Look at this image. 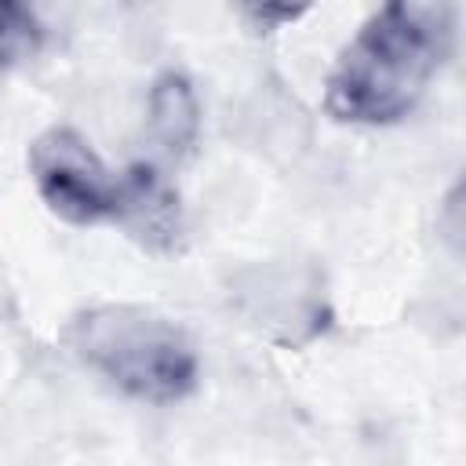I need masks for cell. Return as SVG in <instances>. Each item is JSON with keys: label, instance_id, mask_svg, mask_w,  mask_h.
<instances>
[{"label": "cell", "instance_id": "7a4b0ae2", "mask_svg": "<svg viewBox=\"0 0 466 466\" xmlns=\"http://www.w3.org/2000/svg\"><path fill=\"white\" fill-rule=\"evenodd\" d=\"M62 342L84 368L149 404L182 400L200 375L189 335L146 306L106 302L80 309L62 328Z\"/></svg>", "mask_w": 466, "mask_h": 466}, {"label": "cell", "instance_id": "5b68a950", "mask_svg": "<svg viewBox=\"0 0 466 466\" xmlns=\"http://www.w3.org/2000/svg\"><path fill=\"white\" fill-rule=\"evenodd\" d=\"M149 135L160 149L171 157H182L193 149L200 135V106L193 95V84L182 73H160L149 87Z\"/></svg>", "mask_w": 466, "mask_h": 466}, {"label": "cell", "instance_id": "52a82bcc", "mask_svg": "<svg viewBox=\"0 0 466 466\" xmlns=\"http://www.w3.org/2000/svg\"><path fill=\"white\" fill-rule=\"evenodd\" d=\"M313 0H233L240 18L255 25V33H273L288 22H299Z\"/></svg>", "mask_w": 466, "mask_h": 466}, {"label": "cell", "instance_id": "3957f363", "mask_svg": "<svg viewBox=\"0 0 466 466\" xmlns=\"http://www.w3.org/2000/svg\"><path fill=\"white\" fill-rule=\"evenodd\" d=\"M29 175L40 200L69 226H95L113 218L116 178L73 127H47L29 146Z\"/></svg>", "mask_w": 466, "mask_h": 466}, {"label": "cell", "instance_id": "6da1fadb", "mask_svg": "<svg viewBox=\"0 0 466 466\" xmlns=\"http://www.w3.org/2000/svg\"><path fill=\"white\" fill-rule=\"evenodd\" d=\"M459 40V0H382L328 73L324 109L342 124H397Z\"/></svg>", "mask_w": 466, "mask_h": 466}, {"label": "cell", "instance_id": "8992f818", "mask_svg": "<svg viewBox=\"0 0 466 466\" xmlns=\"http://www.w3.org/2000/svg\"><path fill=\"white\" fill-rule=\"evenodd\" d=\"M40 25L33 18V0H0V87L11 69L33 55Z\"/></svg>", "mask_w": 466, "mask_h": 466}, {"label": "cell", "instance_id": "277c9868", "mask_svg": "<svg viewBox=\"0 0 466 466\" xmlns=\"http://www.w3.org/2000/svg\"><path fill=\"white\" fill-rule=\"evenodd\" d=\"M113 222L149 251H175L182 240L178 197L149 164H135L116 178Z\"/></svg>", "mask_w": 466, "mask_h": 466}]
</instances>
